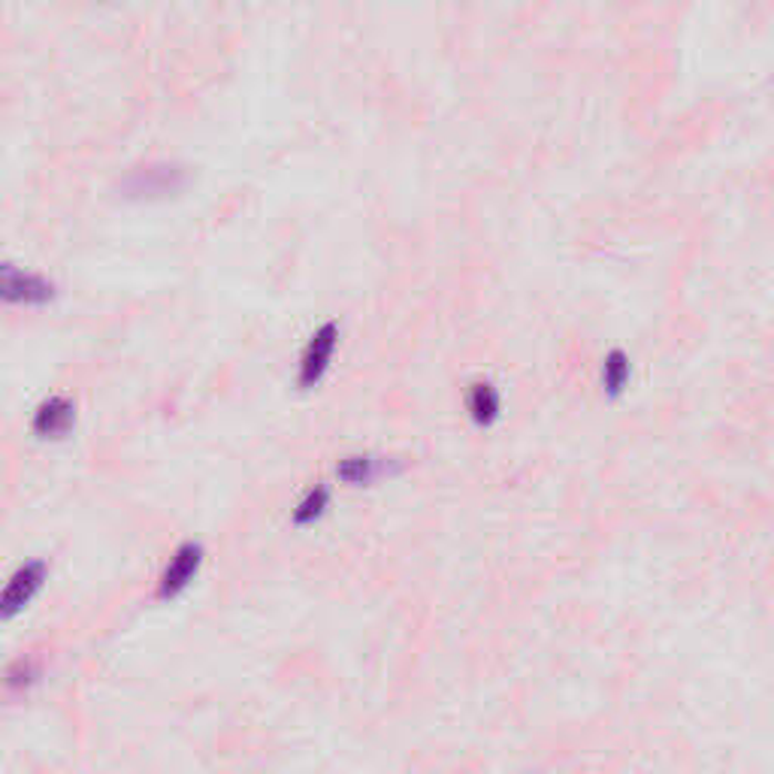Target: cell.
Instances as JSON below:
<instances>
[{"mask_svg": "<svg viewBox=\"0 0 774 774\" xmlns=\"http://www.w3.org/2000/svg\"><path fill=\"white\" fill-rule=\"evenodd\" d=\"M73 421H76V405H73V400L64 396V393H55V396H49V400H43V403L37 405L31 426H34L37 436L61 438L68 436Z\"/></svg>", "mask_w": 774, "mask_h": 774, "instance_id": "6", "label": "cell"}, {"mask_svg": "<svg viewBox=\"0 0 774 774\" xmlns=\"http://www.w3.org/2000/svg\"><path fill=\"white\" fill-rule=\"evenodd\" d=\"M0 288L7 303H45L55 297V285L37 272H24L12 264H3L0 270Z\"/></svg>", "mask_w": 774, "mask_h": 774, "instance_id": "4", "label": "cell"}, {"mask_svg": "<svg viewBox=\"0 0 774 774\" xmlns=\"http://www.w3.org/2000/svg\"><path fill=\"white\" fill-rule=\"evenodd\" d=\"M384 463L372 454H351V457H342L337 466V475L342 482L349 484H370L375 475H382Z\"/></svg>", "mask_w": 774, "mask_h": 774, "instance_id": "7", "label": "cell"}, {"mask_svg": "<svg viewBox=\"0 0 774 774\" xmlns=\"http://www.w3.org/2000/svg\"><path fill=\"white\" fill-rule=\"evenodd\" d=\"M327 503H330V491L324 484H314L312 491H306V496L293 508V524H312L324 515Z\"/></svg>", "mask_w": 774, "mask_h": 774, "instance_id": "8", "label": "cell"}, {"mask_svg": "<svg viewBox=\"0 0 774 774\" xmlns=\"http://www.w3.org/2000/svg\"><path fill=\"white\" fill-rule=\"evenodd\" d=\"M185 182V169L179 164H146L131 169L122 182V192L127 197H164L179 192Z\"/></svg>", "mask_w": 774, "mask_h": 774, "instance_id": "1", "label": "cell"}, {"mask_svg": "<svg viewBox=\"0 0 774 774\" xmlns=\"http://www.w3.org/2000/svg\"><path fill=\"white\" fill-rule=\"evenodd\" d=\"M203 563V548L197 541H182L179 548L173 550V557L164 566L161 572V581H157V596L161 599H173L179 596L188 584L194 581V575L200 569Z\"/></svg>", "mask_w": 774, "mask_h": 774, "instance_id": "3", "label": "cell"}, {"mask_svg": "<svg viewBox=\"0 0 774 774\" xmlns=\"http://www.w3.org/2000/svg\"><path fill=\"white\" fill-rule=\"evenodd\" d=\"M45 572H49V569H45L43 560L24 563V566H19V569L12 572L10 584H7V590H3V618H12L16 611H22V608L40 594Z\"/></svg>", "mask_w": 774, "mask_h": 774, "instance_id": "5", "label": "cell"}, {"mask_svg": "<svg viewBox=\"0 0 774 774\" xmlns=\"http://www.w3.org/2000/svg\"><path fill=\"white\" fill-rule=\"evenodd\" d=\"M472 415L478 417V421H491L496 412V396L494 391H491V384H478L475 391H472Z\"/></svg>", "mask_w": 774, "mask_h": 774, "instance_id": "9", "label": "cell"}, {"mask_svg": "<svg viewBox=\"0 0 774 774\" xmlns=\"http://www.w3.org/2000/svg\"><path fill=\"white\" fill-rule=\"evenodd\" d=\"M337 321H327V324L318 327L312 337H309L303 354H300V388H314V384L324 379L330 358H333V351H337Z\"/></svg>", "mask_w": 774, "mask_h": 774, "instance_id": "2", "label": "cell"}]
</instances>
